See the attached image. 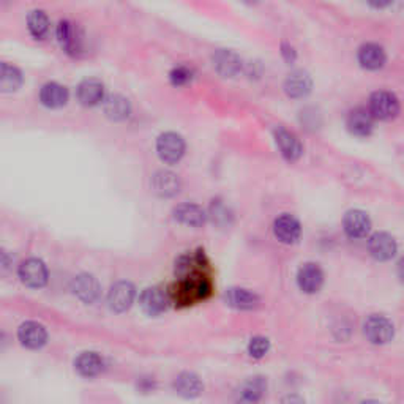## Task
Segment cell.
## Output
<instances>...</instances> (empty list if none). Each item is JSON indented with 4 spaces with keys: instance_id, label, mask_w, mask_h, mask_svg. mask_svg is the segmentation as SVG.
<instances>
[{
    "instance_id": "obj_6",
    "label": "cell",
    "mask_w": 404,
    "mask_h": 404,
    "mask_svg": "<svg viewBox=\"0 0 404 404\" xmlns=\"http://www.w3.org/2000/svg\"><path fill=\"white\" fill-rule=\"evenodd\" d=\"M169 303H171L169 291H164L158 286L144 289L139 297L141 308L146 314H148V316H158V314L168 310Z\"/></svg>"
},
{
    "instance_id": "obj_17",
    "label": "cell",
    "mask_w": 404,
    "mask_h": 404,
    "mask_svg": "<svg viewBox=\"0 0 404 404\" xmlns=\"http://www.w3.org/2000/svg\"><path fill=\"white\" fill-rule=\"evenodd\" d=\"M273 233L275 237L283 243H294L298 241L302 234V226L297 218L293 215L284 213L273 223Z\"/></svg>"
},
{
    "instance_id": "obj_24",
    "label": "cell",
    "mask_w": 404,
    "mask_h": 404,
    "mask_svg": "<svg viewBox=\"0 0 404 404\" xmlns=\"http://www.w3.org/2000/svg\"><path fill=\"white\" fill-rule=\"evenodd\" d=\"M224 302L236 310H254L259 305V297L243 288H231L224 294Z\"/></svg>"
},
{
    "instance_id": "obj_29",
    "label": "cell",
    "mask_w": 404,
    "mask_h": 404,
    "mask_svg": "<svg viewBox=\"0 0 404 404\" xmlns=\"http://www.w3.org/2000/svg\"><path fill=\"white\" fill-rule=\"evenodd\" d=\"M22 84V73L10 64L4 62L2 69H0V89L5 94L16 92Z\"/></svg>"
},
{
    "instance_id": "obj_3",
    "label": "cell",
    "mask_w": 404,
    "mask_h": 404,
    "mask_svg": "<svg viewBox=\"0 0 404 404\" xmlns=\"http://www.w3.org/2000/svg\"><path fill=\"white\" fill-rule=\"evenodd\" d=\"M363 333L373 344H387L393 340L395 327L390 319L380 314H373L363 323Z\"/></svg>"
},
{
    "instance_id": "obj_22",
    "label": "cell",
    "mask_w": 404,
    "mask_h": 404,
    "mask_svg": "<svg viewBox=\"0 0 404 404\" xmlns=\"http://www.w3.org/2000/svg\"><path fill=\"white\" fill-rule=\"evenodd\" d=\"M76 96L82 106H95L104 100V87L99 79H84L76 89Z\"/></svg>"
},
{
    "instance_id": "obj_33",
    "label": "cell",
    "mask_w": 404,
    "mask_h": 404,
    "mask_svg": "<svg viewBox=\"0 0 404 404\" xmlns=\"http://www.w3.org/2000/svg\"><path fill=\"white\" fill-rule=\"evenodd\" d=\"M281 56L288 64H294L296 59H297V52L293 46H291V44L283 43L281 44Z\"/></svg>"
},
{
    "instance_id": "obj_31",
    "label": "cell",
    "mask_w": 404,
    "mask_h": 404,
    "mask_svg": "<svg viewBox=\"0 0 404 404\" xmlns=\"http://www.w3.org/2000/svg\"><path fill=\"white\" fill-rule=\"evenodd\" d=\"M193 70L190 66L186 65H178L176 69H172V71L169 73V79L172 82V86L176 87H183L186 84H190L193 81Z\"/></svg>"
},
{
    "instance_id": "obj_14",
    "label": "cell",
    "mask_w": 404,
    "mask_h": 404,
    "mask_svg": "<svg viewBox=\"0 0 404 404\" xmlns=\"http://www.w3.org/2000/svg\"><path fill=\"white\" fill-rule=\"evenodd\" d=\"M18 340L27 349H40L48 341V332L41 324L27 320V323L21 324L19 327Z\"/></svg>"
},
{
    "instance_id": "obj_28",
    "label": "cell",
    "mask_w": 404,
    "mask_h": 404,
    "mask_svg": "<svg viewBox=\"0 0 404 404\" xmlns=\"http://www.w3.org/2000/svg\"><path fill=\"white\" fill-rule=\"evenodd\" d=\"M174 388L183 398H196L204 387H202L199 376H196L194 373H182L174 380Z\"/></svg>"
},
{
    "instance_id": "obj_36",
    "label": "cell",
    "mask_w": 404,
    "mask_h": 404,
    "mask_svg": "<svg viewBox=\"0 0 404 404\" xmlns=\"http://www.w3.org/2000/svg\"><path fill=\"white\" fill-rule=\"evenodd\" d=\"M248 2H254V0H248Z\"/></svg>"
},
{
    "instance_id": "obj_1",
    "label": "cell",
    "mask_w": 404,
    "mask_h": 404,
    "mask_svg": "<svg viewBox=\"0 0 404 404\" xmlns=\"http://www.w3.org/2000/svg\"><path fill=\"white\" fill-rule=\"evenodd\" d=\"M178 276L181 280L169 291L171 303H176L177 306H190L211 297L212 281L207 272H191Z\"/></svg>"
},
{
    "instance_id": "obj_34",
    "label": "cell",
    "mask_w": 404,
    "mask_h": 404,
    "mask_svg": "<svg viewBox=\"0 0 404 404\" xmlns=\"http://www.w3.org/2000/svg\"><path fill=\"white\" fill-rule=\"evenodd\" d=\"M366 4L376 10H383V9H387L388 5H392L393 0H366Z\"/></svg>"
},
{
    "instance_id": "obj_23",
    "label": "cell",
    "mask_w": 404,
    "mask_h": 404,
    "mask_svg": "<svg viewBox=\"0 0 404 404\" xmlns=\"http://www.w3.org/2000/svg\"><path fill=\"white\" fill-rule=\"evenodd\" d=\"M40 101L49 109L62 108L69 101V89L57 82H48L40 91Z\"/></svg>"
},
{
    "instance_id": "obj_10",
    "label": "cell",
    "mask_w": 404,
    "mask_h": 404,
    "mask_svg": "<svg viewBox=\"0 0 404 404\" xmlns=\"http://www.w3.org/2000/svg\"><path fill=\"white\" fill-rule=\"evenodd\" d=\"M212 64H213V69L216 70V73H218L223 78H234L243 69L242 59L238 57L236 52L229 51V49L215 51L212 56Z\"/></svg>"
},
{
    "instance_id": "obj_13",
    "label": "cell",
    "mask_w": 404,
    "mask_h": 404,
    "mask_svg": "<svg viewBox=\"0 0 404 404\" xmlns=\"http://www.w3.org/2000/svg\"><path fill=\"white\" fill-rule=\"evenodd\" d=\"M368 251L371 256L380 261V263H385V261H390L396 251H398V245L396 241L387 233H376L368 238Z\"/></svg>"
},
{
    "instance_id": "obj_15",
    "label": "cell",
    "mask_w": 404,
    "mask_h": 404,
    "mask_svg": "<svg viewBox=\"0 0 404 404\" xmlns=\"http://www.w3.org/2000/svg\"><path fill=\"white\" fill-rule=\"evenodd\" d=\"M57 39L66 54L76 56L82 51V35L78 27L69 21H61L57 26Z\"/></svg>"
},
{
    "instance_id": "obj_18",
    "label": "cell",
    "mask_w": 404,
    "mask_h": 404,
    "mask_svg": "<svg viewBox=\"0 0 404 404\" xmlns=\"http://www.w3.org/2000/svg\"><path fill=\"white\" fill-rule=\"evenodd\" d=\"M313 79L306 71L296 70L284 81V92L289 99H305L311 92Z\"/></svg>"
},
{
    "instance_id": "obj_32",
    "label": "cell",
    "mask_w": 404,
    "mask_h": 404,
    "mask_svg": "<svg viewBox=\"0 0 404 404\" xmlns=\"http://www.w3.org/2000/svg\"><path fill=\"white\" fill-rule=\"evenodd\" d=\"M268 349H271V341L266 336H254L248 344V354L253 358H263L268 353Z\"/></svg>"
},
{
    "instance_id": "obj_12",
    "label": "cell",
    "mask_w": 404,
    "mask_h": 404,
    "mask_svg": "<svg viewBox=\"0 0 404 404\" xmlns=\"http://www.w3.org/2000/svg\"><path fill=\"white\" fill-rule=\"evenodd\" d=\"M343 229L344 233H346V236L350 238L366 237L371 231V220L368 213L358 211V208L346 212V215H344L343 218Z\"/></svg>"
},
{
    "instance_id": "obj_35",
    "label": "cell",
    "mask_w": 404,
    "mask_h": 404,
    "mask_svg": "<svg viewBox=\"0 0 404 404\" xmlns=\"http://www.w3.org/2000/svg\"><path fill=\"white\" fill-rule=\"evenodd\" d=\"M398 275H400V278L404 281V259L400 261V264H398Z\"/></svg>"
},
{
    "instance_id": "obj_16",
    "label": "cell",
    "mask_w": 404,
    "mask_h": 404,
    "mask_svg": "<svg viewBox=\"0 0 404 404\" xmlns=\"http://www.w3.org/2000/svg\"><path fill=\"white\" fill-rule=\"evenodd\" d=\"M374 121L376 118L373 117L370 109L366 108H355L349 112L348 116V130L358 138H366L370 136L373 128H374Z\"/></svg>"
},
{
    "instance_id": "obj_8",
    "label": "cell",
    "mask_w": 404,
    "mask_h": 404,
    "mask_svg": "<svg viewBox=\"0 0 404 404\" xmlns=\"http://www.w3.org/2000/svg\"><path fill=\"white\" fill-rule=\"evenodd\" d=\"M273 134L276 147H278L284 160L291 163L301 160V156L303 155V146L294 133L288 131L286 128H283V126H278V128H275Z\"/></svg>"
},
{
    "instance_id": "obj_2",
    "label": "cell",
    "mask_w": 404,
    "mask_h": 404,
    "mask_svg": "<svg viewBox=\"0 0 404 404\" xmlns=\"http://www.w3.org/2000/svg\"><path fill=\"white\" fill-rule=\"evenodd\" d=\"M368 109L378 121H392L400 114V100L392 92L378 91L370 96Z\"/></svg>"
},
{
    "instance_id": "obj_4",
    "label": "cell",
    "mask_w": 404,
    "mask_h": 404,
    "mask_svg": "<svg viewBox=\"0 0 404 404\" xmlns=\"http://www.w3.org/2000/svg\"><path fill=\"white\" fill-rule=\"evenodd\" d=\"M156 152H158V156L164 163L174 164L182 160L185 153V141L177 133H163L156 139Z\"/></svg>"
},
{
    "instance_id": "obj_26",
    "label": "cell",
    "mask_w": 404,
    "mask_h": 404,
    "mask_svg": "<svg viewBox=\"0 0 404 404\" xmlns=\"http://www.w3.org/2000/svg\"><path fill=\"white\" fill-rule=\"evenodd\" d=\"M267 390V380L263 376H254L250 378L248 380L238 388V401L243 403H256Z\"/></svg>"
},
{
    "instance_id": "obj_27",
    "label": "cell",
    "mask_w": 404,
    "mask_h": 404,
    "mask_svg": "<svg viewBox=\"0 0 404 404\" xmlns=\"http://www.w3.org/2000/svg\"><path fill=\"white\" fill-rule=\"evenodd\" d=\"M104 362L103 358L96 353H82L76 362H74V368L81 374L82 378H95L103 371Z\"/></svg>"
},
{
    "instance_id": "obj_20",
    "label": "cell",
    "mask_w": 404,
    "mask_h": 404,
    "mask_svg": "<svg viewBox=\"0 0 404 404\" xmlns=\"http://www.w3.org/2000/svg\"><path fill=\"white\" fill-rule=\"evenodd\" d=\"M152 190L160 198H172L181 191V178L171 171H158L152 178Z\"/></svg>"
},
{
    "instance_id": "obj_19",
    "label": "cell",
    "mask_w": 404,
    "mask_h": 404,
    "mask_svg": "<svg viewBox=\"0 0 404 404\" xmlns=\"http://www.w3.org/2000/svg\"><path fill=\"white\" fill-rule=\"evenodd\" d=\"M358 64H360L365 70H379L383 69L387 62V54L383 46L378 43H365L358 49Z\"/></svg>"
},
{
    "instance_id": "obj_25",
    "label": "cell",
    "mask_w": 404,
    "mask_h": 404,
    "mask_svg": "<svg viewBox=\"0 0 404 404\" xmlns=\"http://www.w3.org/2000/svg\"><path fill=\"white\" fill-rule=\"evenodd\" d=\"M174 218L185 226L201 228L207 221V213L196 204H181L174 208Z\"/></svg>"
},
{
    "instance_id": "obj_30",
    "label": "cell",
    "mask_w": 404,
    "mask_h": 404,
    "mask_svg": "<svg viewBox=\"0 0 404 404\" xmlns=\"http://www.w3.org/2000/svg\"><path fill=\"white\" fill-rule=\"evenodd\" d=\"M27 27L34 39L36 40L44 39L49 31V19L46 16V13L41 10H34L27 16Z\"/></svg>"
},
{
    "instance_id": "obj_21",
    "label": "cell",
    "mask_w": 404,
    "mask_h": 404,
    "mask_svg": "<svg viewBox=\"0 0 404 404\" xmlns=\"http://www.w3.org/2000/svg\"><path fill=\"white\" fill-rule=\"evenodd\" d=\"M103 111L112 122H122L131 114V104L123 95H109L103 100Z\"/></svg>"
},
{
    "instance_id": "obj_7",
    "label": "cell",
    "mask_w": 404,
    "mask_h": 404,
    "mask_svg": "<svg viewBox=\"0 0 404 404\" xmlns=\"http://www.w3.org/2000/svg\"><path fill=\"white\" fill-rule=\"evenodd\" d=\"M134 297L136 289L130 281H117L112 284L108 293V305L114 313H123L133 305Z\"/></svg>"
},
{
    "instance_id": "obj_5",
    "label": "cell",
    "mask_w": 404,
    "mask_h": 404,
    "mask_svg": "<svg viewBox=\"0 0 404 404\" xmlns=\"http://www.w3.org/2000/svg\"><path fill=\"white\" fill-rule=\"evenodd\" d=\"M18 275H19L21 281L24 283L27 288H32V289H40L43 286H46L48 278H49L46 264H44L41 259H36V258H31V259L24 261V263L19 266Z\"/></svg>"
},
{
    "instance_id": "obj_11",
    "label": "cell",
    "mask_w": 404,
    "mask_h": 404,
    "mask_svg": "<svg viewBox=\"0 0 404 404\" xmlns=\"http://www.w3.org/2000/svg\"><path fill=\"white\" fill-rule=\"evenodd\" d=\"M297 284L305 294H316L324 284V272L318 264H303L297 272Z\"/></svg>"
},
{
    "instance_id": "obj_9",
    "label": "cell",
    "mask_w": 404,
    "mask_h": 404,
    "mask_svg": "<svg viewBox=\"0 0 404 404\" xmlns=\"http://www.w3.org/2000/svg\"><path fill=\"white\" fill-rule=\"evenodd\" d=\"M71 291L81 302L95 303L101 294V286L94 275L81 273L73 278Z\"/></svg>"
}]
</instances>
